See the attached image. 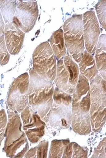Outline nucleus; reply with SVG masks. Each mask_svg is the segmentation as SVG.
<instances>
[{"label": "nucleus", "mask_w": 106, "mask_h": 158, "mask_svg": "<svg viewBox=\"0 0 106 158\" xmlns=\"http://www.w3.org/2000/svg\"><path fill=\"white\" fill-rule=\"evenodd\" d=\"M29 87V76L27 73L20 75L13 81L7 98L10 110L21 113L28 106Z\"/></svg>", "instance_id": "nucleus-9"}, {"label": "nucleus", "mask_w": 106, "mask_h": 158, "mask_svg": "<svg viewBox=\"0 0 106 158\" xmlns=\"http://www.w3.org/2000/svg\"><path fill=\"white\" fill-rule=\"evenodd\" d=\"M21 118L28 140L33 143H38L45 133L46 123L29 105L21 112Z\"/></svg>", "instance_id": "nucleus-11"}, {"label": "nucleus", "mask_w": 106, "mask_h": 158, "mask_svg": "<svg viewBox=\"0 0 106 158\" xmlns=\"http://www.w3.org/2000/svg\"><path fill=\"white\" fill-rule=\"evenodd\" d=\"M72 143V158H86L88 157V151L84 147H81L76 142Z\"/></svg>", "instance_id": "nucleus-21"}, {"label": "nucleus", "mask_w": 106, "mask_h": 158, "mask_svg": "<svg viewBox=\"0 0 106 158\" xmlns=\"http://www.w3.org/2000/svg\"><path fill=\"white\" fill-rule=\"evenodd\" d=\"M5 28V24L0 10V36L3 34Z\"/></svg>", "instance_id": "nucleus-26"}, {"label": "nucleus", "mask_w": 106, "mask_h": 158, "mask_svg": "<svg viewBox=\"0 0 106 158\" xmlns=\"http://www.w3.org/2000/svg\"><path fill=\"white\" fill-rule=\"evenodd\" d=\"M79 75L78 65L67 53L57 62L55 82L59 89L72 95L75 91Z\"/></svg>", "instance_id": "nucleus-7"}, {"label": "nucleus", "mask_w": 106, "mask_h": 158, "mask_svg": "<svg viewBox=\"0 0 106 158\" xmlns=\"http://www.w3.org/2000/svg\"><path fill=\"white\" fill-rule=\"evenodd\" d=\"M49 145L48 141H42L37 146L36 157L38 158L47 157V151Z\"/></svg>", "instance_id": "nucleus-24"}, {"label": "nucleus", "mask_w": 106, "mask_h": 158, "mask_svg": "<svg viewBox=\"0 0 106 158\" xmlns=\"http://www.w3.org/2000/svg\"><path fill=\"white\" fill-rule=\"evenodd\" d=\"M106 1H100L95 6L96 14L100 23L104 30H106Z\"/></svg>", "instance_id": "nucleus-19"}, {"label": "nucleus", "mask_w": 106, "mask_h": 158, "mask_svg": "<svg viewBox=\"0 0 106 158\" xmlns=\"http://www.w3.org/2000/svg\"><path fill=\"white\" fill-rule=\"evenodd\" d=\"M17 1H0V10L6 23L12 22L16 12Z\"/></svg>", "instance_id": "nucleus-18"}, {"label": "nucleus", "mask_w": 106, "mask_h": 158, "mask_svg": "<svg viewBox=\"0 0 106 158\" xmlns=\"http://www.w3.org/2000/svg\"><path fill=\"white\" fill-rule=\"evenodd\" d=\"M3 34L8 52L12 55H18L22 48L25 33L13 22L6 24Z\"/></svg>", "instance_id": "nucleus-13"}, {"label": "nucleus", "mask_w": 106, "mask_h": 158, "mask_svg": "<svg viewBox=\"0 0 106 158\" xmlns=\"http://www.w3.org/2000/svg\"><path fill=\"white\" fill-rule=\"evenodd\" d=\"M29 74V106L45 123H48L53 100V84L39 76L33 68L30 70Z\"/></svg>", "instance_id": "nucleus-2"}, {"label": "nucleus", "mask_w": 106, "mask_h": 158, "mask_svg": "<svg viewBox=\"0 0 106 158\" xmlns=\"http://www.w3.org/2000/svg\"><path fill=\"white\" fill-rule=\"evenodd\" d=\"M10 55L7 50L5 41L4 34L0 36V64L3 66L8 64Z\"/></svg>", "instance_id": "nucleus-20"}, {"label": "nucleus", "mask_w": 106, "mask_h": 158, "mask_svg": "<svg viewBox=\"0 0 106 158\" xmlns=\"http://www.w3.org/2000/svg\"><path fill=\"white\" fill-rule=\"evenodd\" d=\"M50 45L58 60L67 54L64 38L63 31L59 29L53 33L50 39Z\"/></svg>", "instance_id": "nucleus-17"}, {"label": "nucleus", "mask_w": 106, "mask_h": 158, "mask_svg": "<svg viewBox=\"0 0 106 158\" xmlns=\"http://www.w3.org/2000/svg\"><path fill=\"white\" fill-rule=\"evenodd\" d=\"M90 117L92 130L100 132L106 123V80L98 74L90 82Z\"/></svg>", "instance_id": "nucleus-4"}, {"label": "nucleus", "mask_w": 106, "mask_h": 158, "mask_svg": "<svg viewBox=\"0 0 106 158\" xmlns=\"http://www.w3.org/2000/svg\"><path fill=\"white\" fill-rule=\"evenodd\" d=\"M79 69L80 74L91 82L98 74L95 59L93 56L87 51H84L80 61L79 63Z\"/></svg>", "instance_id": "nucleus-15"}, {"label": "nucleus", "mask_w": 106, "mask_h": 158, "mask_svg": "<svg viewBox=\"0 0 106 158\" xmlns=\"http://www.w3.org/2000/svg\"><path fill=\"white\" fill-rule=\"evenodd\" d=\"M64 40L68 53L75 63L80 61L85 49L83 15H74L63 25Z\"/></svg>", "instance_id": "nucleus-5"}, {"label": "nucleus", "mask_w": 106, "mask_h": 158, "mask_svg": "<svg viewBox=\"0 0 106 158\" xmlns=\"http://www.w3.org/2000/svg\"><path fill=\"white\" fill-rule=\"evenodd\" d=\"M72 143L70 140H53L51 143L48 158H72Z\"/></svg>", "instance_id": "nucleus-14"}, {"label": "nucleus", "mask_w": 106, "mask_h": 158, "mask_svg": "<svg viewBox=\"0 0 106 158\" xmlns=\"http://www.w3.org/2000/svg\"><path fill=\"white\" fill-rule=\"evenodd\" d=\"M83 23L84 46L86 51L93 56L100 34L99 23L93 10L83 14Z\"/></svg>", "instance_id": "nucleus-12"}, {"label": "nucleus", "mask_w": 106, "mask_h": 158, "mask_svg": "<svg viewBox=\"0 0 106 158\" xmlns=\"http://www.w3.org/2000/svg\"><path fill=\"white\" fill-rule=\"evenodd\" d=\"M22 126L18 113L8 111L3 147V151L8 157H23L29 149L27 137L21 129Z\"/></svg>", "instance_id": "nucleus-3"}, {"label": "nucleus", "mask_w": 106, "mask_h": 158, "mask_svg": "<svg viewBox=\"0 0 106 158\" xmlns=\"http://www.w3.org/2000/svg\"><path fill=\"white\" fill-rule=\"evenodd\" d=\"M90 104V82L80 74L75 91L72 94L71 124L73 131L79 135H88L91 132Z\"/></svg>", "instance_id": "nucleus-1"}, {"label": "nucleus", "mask_w": 106, "mask_h": 158, "mask_svg": "<svg viewBox=\"0 0 106 158\" xmlns=\"http://www.w3.org/2000/svg\"><path fill=\"white\" fill-rule=\"evenodd\" d=\"M49 122L57 130L67 129L72 124V94L58 87L54 89Z\"/></svg>", "instance_id": "nucleus-6"}, {"label": "nucleus", "mask_w": 106, "mask_h": 158, "mask_svg": "<svg viewBox=\"0 0 106 158\" xmlns=\"http://www.w3.org/2000/svg\"><path fill=\"white\" fill-rule=\"evenodd\" d=\"M18 2L12 22L25 33H28L34 27L39 16L37 2L19 1Z\"/></svg>", "instance_id": "nucleus-10"}, {"label": "nucleus", "mask_w": 106, "mask_h": 158, "mask_svg": "<svg viewBox=\"0 0 106 158\" xmlns=\"http://www.w3.org/2000/svg\"><path fill=\"white\" fill-rule=\"evenodd\" d=\"M33 70L43 78L54 81L56 73V59L48 42L40 44L33 55Z\"/></svg>", "instance_id": "nucleus-8"}, {"label": "nucleus", "mask_w": 106, "mask_h": 158, "mask_svg": "<svg viewBox=\"0 0 106 158\" xmlns=\"http://www.w3.org/2000/svg\"><path fill=\"white\" fill-rule=\"evenodd\" d=\"M37 147H35L32 148L28 151L25 154L24 157L26 158H37Z\"/></svg>", "instance_id": "nucleus-25"}, {"label": "nucleus", "mask_w": 106, "mask_h": 158, "mask_svg": "<svg viewBox=\"0 0 106 158\" xmlns=\"http://www.w3.org/2000/svg\"><path fill=\"white\" fill-rule=\"evenodd\" d=\"M95 61L97 70L100 75L106 80V34H102L99 37L95 50Z\"/></svg>", "instance_id": "nucleus-16"}, {"label": "nucleus", "mask_w": 106, "mask_h": 158, "mask_svg": "<svg viewBox=\"0 0 106 158\" xmlns=\"http://www.w3.org/2000/svg\"><path fill=\"white\" fill-rule=\"evenodd\" d=\"M6 114L4 109L0 110V147L5 135L7 124Z\"/></svg>", "instance_id": "nucleus-23"}, {"label": "nucleus", "mask_w": 106, "mask_h": 158, "mask_svg": "<svg viewBox=\"0 0 106 158\" xmlns=\"http://www.w3.org/2000/svg\"><path fill=\"white\" fill-rule=\"evenodd\" d=\"M106 139L104 137L94 150L92 158H105L106 156Z\"/></svg>", "instance_id": "nucleus-22"}]
</instances>
